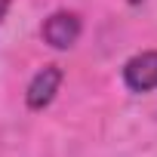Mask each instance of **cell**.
<instances>
[{
	"label": "cell",
	"instance_id": "2",
	"mask_svg": "<svg viewBox=\"0 0 157 157\" xmlns=\"http://www.w3.org/2000/svg\"><path fill=\"white\" fill-rule=\"evenodd\" d=\"M123 83L129 93L157 90V49H145L123 65Z\"/></svg>",
	"mask_w": 157,
	"mask_h": 157
},
{
	"label": "cell",
	"instance_id": "3",
	"mask_svg": "<svg viewBox=\"0 0 157 157\" xmlns=\"http://www.w3.org/2000/svg\"><path fill=\"white\" fill-rule=\"evenodd\" d=\"M59 86H62V68H59V65H43V68L31 77V83H28V90H25L28 108H31V111L49 108L52 99H56V93H59Z\"/></svg>",
	"mask_w": 157,
	"mask_h": 157
},
{
	"label": "cell",
	"instance_id": "5",
	"mask_svg": "<svg viewBox=\"0 0 157 157\" xmlns=\"http://www.w3.org/2000/svg\"><path fill=\"white\" fill-rule=\"evenodd\" d=\"M126 3H132V6H139V3H142V0H126Z\"/></svg>",
	"mask_w": 157,
	"mask_h": 157
},
{
	"label": "cell",
	"instance_id": "1",
	"mask_svg": "<svg viewBox=\"0 0 157 157\" xmlns=\"http://www.w3.org/2000/svg\"><path fill=\"white\" fill-rule=\"evenodd\" d=\"M80 31H83L80 16H77V13H68V10L52 13V16L43 22V28H40L43 40H46L52 49H71V46L77 43V37H80Z\"/></svg>",
	"mask_w": 157,
	"mask_h": 157
},
{
	"label": "cell",
	"instance_id": "4",
	"mask_svg": "<svg viewBox=\"0 0 157 157\" xmlns=\"http://www.w3.org/2000/svg\"><path fill=\"white\" fill-rule=\"evenodd\" d=\"M6 13H10V0H0V25H3V19H6Z\"/></svg>",
	"mask_w": 157,
	"mask_h": 157
}]
</instances>
